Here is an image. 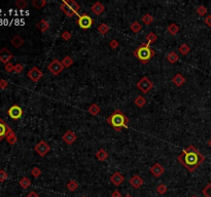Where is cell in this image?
Returning a JSON list of instances; mask_svg holds the SVG:
<instances>
[{
  "instance_id": "3957f363",
  "label": "cell",
  "mask_w": 211,
  "mask_h": 197,
  "mask_svg": "<svg viewBox=\"0 0 211 197\" xmlns=\"http://www.w3.org/2000/svg\"><path fill=\"white\" fill-rule=\"evenodd\" d=\"M133 54L137 60H139L142 64H147L155 55V51L147 43H142L134 50Z\"/></svg>"
},
{
  "instance_id": "83f0119b",
  "label": "cell",
  "mask_w": 211,
  "mask_h": 197,
  "mask_svg": "<svg viewBox=\"0 0 211 197\" xmlns=\"http://www.w3.org/2000/svg\"><path fill=\"white\" fill-rule=\"evenodd\" d=\"M109 31H110V26L107 24H100L99 27H98V32H99L101 35H105V34H107Z\"/></svg>"
},
{
  "instance_id": "5bb4252c",
  "label": "cell",
  "mask_w": 211,
  "mask_h": 197,
  "mask_svg": "<svg viewBox=\"0 0 211 197\" xmlns=\"http://www.w3.org/2000/svg\"><path fill=\"white\" fill-rule=\"evenodd\" d=\"M110 181L114 186H121V185L123 184V182L125 181V177L120 171H115L114 175H111Z\"/></svg>"
},
{
  "instance_id": "f907efd6",
  "label": "cell",
  "mask_w": 211,
  "mask_h": 197,
  "mask_svg": "<svg viewBox=\"0 0 211 197\" xmlns=\"http://www.w3.org/2000/svg\"><path fill=\"white\" fill-rule=\"evenodd\" d=\"M26 197H39V195L35 192V191H31V192H30Z\"/></svg>"
},
{
  "instance_id": "30bf717a",
  "label": "cell",
  "mask_w": 211,
  "mask_h": 197,
  "mask_svg": "<svg viewBox=\"0 0 211 197\" xmlns=\"http://www.w3.org/2000/svg\"><path fill=\"white\" fill-rule=\"evenodd\" d=\"M14 58V54L8 50V48L3 47L0 50V62L6 65L7 63H10V60Z\"/></svg>"
},
{
  "instance_id": "52a82bcc",
  "label": "cell",
  "mask_w": 211,
  "mask_h": 197,
  "mask_svg": "<svg viewBox=\"0 0 211 197\" xmlns=\"http://www.w3.org/2000/svg\"><path fill=\"white\" fill-rule=\"evenodd\" d=\"M34 150L36 151V153L38 155H40L41 157H44L51 151V147L45 143V141L41 140L34 146Z\"/></svg>"
},
{
  "instance_id": "c3c4849f",
  "label": "cell",
  "mask_w": 211,
  "mask_h": 197,
  "mask_svg": "<svg viewBox=\"0 0 211 197\" xmlns=\"http://www.w3.org/2000/svg\"><path fill=\"white\" fill-rule=\"evenodd\" d=\"M204 22H205V24H206L208 27H211V14L207 15V17L205 18Z\"/></svg>"
},
{
  "instance_id": "7dc6e473",
  "label": "cell",
  "mask_w": 211,
  "mask_h": 197,
  "mask_svg": "<svg viewBox=\"0 0 211 197\" xmlns=\"http://www.w3.org/2000/svg\"><path fill=\"white\" fill-rule=\"evenodd\" d=\"M8 82L5 79H0V89H5L7 87Z\"/></svg>"
},
{
  "instance_id": "9c48e42d",
  "label": "cell",
  "mask_w": 211,
  "mask_h": 197,
  "mask_svg": "<svg viewBox=\"0 0 211 197\" xmlns=\"http://www.w3.org/2000/svg\"><path fill=\"white\" fill-rule=\"evenodd\" d=\"M42 76H43V73L37 67H32L28 72V77L33 82H38L42 78Z\"/></svg>"
},
{
  "instance_id": "836d02e7",
  "label": "cell",
  "mask_w": 211,
  "mask_h": 197,
  "mask_svg": "<svg viewBox=\"0 0 211 197\" xmlns=\"http://www.w3.org/2000/svg\"><path fill=\"white\" fill-rule=\"evenodd\" d=\"M30 185H31V181H30L29 178L24 177L20 180V186L22 187L23 189H27V188H29Z\"/></svg>"
},
{
  "instance_id": "6da1fadb",
  "label": "cell",
  "mask_w": 211,
  "mask_h": 197,
  "mask_svg": "<svg viewBox=\"0 0 211 197\" xmlns=\"http://www.w3.org/2000/svg\"><path fill=\"white\" fill-rule=\"evenodd\" d=\"M177 160L188 171H194L200 166L205 160V156L199 152V150L192 145L186 147L177 157Z\"/></svg>"
},
{
  "instance_id": "4316f807",
  "label": "cell",
  "mask_w": 211,
  "mask_h": 197,
  "mask_svg": "<svg viewBox=\"0 0 211 197\" xmlns=\"http://www.w3.org/2000/svg\"><path fill=\"white\" fill-rule=\"evenodd\" d=\"M134 104H135L136 107L143 108L146 105V100L144 97H142V95H138V97H136V98L134 100Z\"/></svg>"
},
{
  "instance_id": "e575fe53",
  "label": "cell",
  "mask_w": 211,
  "mask_h": 197,
  "mask_svg": "<svg viewBox=\"0 0 211 197\" xmlns=\"http://www.w3.org/2000/svg\"><path fill=\"white\" fill-rule=\"evenodd\" d=\"M142 22H143V24H145V25H151L152 22H154V17H152L151 14H145L142 17Z\"/></svg>"
},
{
  "instance_id": "603a6c76",
  "label": "cell",
  "mask_w": 211,
  "mask_h": 197,
  "mask_svg": "<svg viewBox=\"0 0 211 197\" xmlns=\"http://www.w3.org/2000/svg\"><path fill=\"white\" fill-rule=\"evenodd\" d=\"M167 31H168V33H169L170 35L175 36L176 34L179 32V27L177 26V25H176L175 23H171V24L168 25Z\"/></svg>"
},
{
  "instance_id": "11a10c76",
  "label": "cell",
  "mask_w": 211,
  "mask_h": 197,
  "mask_svg": "<svg viewBox=\"0 0 211 197\" xmlns=\"http://www.w3.org/2000/svg\"><path fill=\"white\" fill-rule=\"evenodd\" d=\"M82 197H85V196H82Z\"/></svg>"
},
{
  "instance_id": "ffe728a7",
  "label": "cell",
  "mask_w": 211,
  "mask_h": 197,
  "mask_svg": "<svg viewBox=\"0 0 211 197\" xmlns=\"http://www.w3.org/2000/svg\"><path fill=\"white\" fill-rule=\"evenodd\" d=\"M50 27H51L50 23H48V21H45L44 18L40 20V21L38 22V24H37V28H38L39 30H40V32H42V33H44L45 31L50 29Z\"/></svg>"
},
{
  "instance_id": "1f68e13d",
  "label": "cell",
  "mask_w": 211,
  "mask_h": 197,
  "mask_svg": "<svg viewBox=\"0 0 211 197\" xmlns=\"http://www.w3.org/2000/svg\"><path fill=\"white\" fill-rule=\"evenodd\" d=\"M61 63H62L64 68H69V67H71L72 65H73V60H72V58L69 57V55H66L65 58H62Z\"/></svg>"
},
{
  "instance_id": "ab89813d",
  "label": "cell",
  "mask_w": 211,
  "mask_h": 197,
  "mask_svg": "<svg viewBox=\"0 0 211 197\" xmlns=\"http://www.w3.org/2000/svg\"><path fill=\"white\" fill-rule=\"evenodd\" d=\"M197 14L200 15V17H204V15L207 14V8L205 7L204 5L198 6V7H197Z\"/></svg>"
},
{
  "instance_id": "8fae6325",
  "label": "cell",
  "mask_w": 211,
  "mask_h": 197,
  "mask_svg": "<svg viewBox=\"0 0 211 197\" xmlns=\"http://www.w3.org/2000/svg\"><path fill=\"white\" fill-rule=\"evenodd\" d=\"M149 171H151V175H154V177H155V178H160L161 175L165 172V168L163 167V166H162L161 163L157 162V163H155V164L151 166Z\"/></svg>"
},
{
  "instance_id": "ac0fdd59",
  "label": "cell",
  "mask_w": 211,
  "mask_h": 197,
  "mask_svg": "<svg viewBox=\"0 0 211 197\" xmlns=\"http://www.w3.org/2000/svg\"><path fill=\"white\" fill-rule=\"evenodd\" d=\"M172 82H173L176 86H178V87H180V86H182V85L185 83V78H184V76H183L182 74L177 73V74H175V75L173 76Z\"/></svg>"
},
{
  "instance_id": "7c38bea8",
  "label": "cell",
  "mask_w": 211,
  "mask_h": 197,
  "mask_svg": "<svg viewBox=\"0 0 211 197\" xmlns=\"http://www.w3.org/2000/svg\"><path fill=\"white\" fill-rule=\"evenodd\" d=\"M62 140L65 142L67 145H72L76 140H77V135H76L72 131H67L65 134L63 135Z\"/></svg>"
},
{
  "instance_id": "f35d334b",
  "label": "cell",
  "mask_w": 211,
  "mask_h": 197,
  "mask_svg": "<svg viewBox=\"0 0 211 197\" xmlns=\"http://www.w3.org/2000/svg\"><path fill=\"white\" fill-rule=\"evenodd\" d=\"M41 169L39 168V167H37V166H34V167H33L32 169H31V175H33V177L34 178H39L41 175Z\"/></svg>"
},
{
  "instance_id": "f5cc1de1",
  "label": "cell",
  "mask_w": 211,
  "mask_h": 197,
  "mask_svg": "<svg viewBox=\"0 0 211 197\" xmlns=\"http://www.w3.org/2000/svg\"><path fill=\"white\" fill-rule=\"evenodd\" d=\"M125 197H133V196H131L130 194H127V195H125Z\"/></svg>"
},
{
  "instance_id": "4fadbf2b",
  "label": "cell",
  "mask_w": 211,
  "mask_h": 197,
  "mask_svg": "<svg viewBox=\"0 0 211 197\" xmlns=\"http://www.w3.org/2000/svg\"><path fill=\"white\" fill-rule=\"evenodd\" d=\"M10 129L11 128L7 125V123L0 118V141H2L3 139L6 138V135Z\"/></svg>"
},
{
  "instance_id": "816d5d0a",
  "label": "cell",
  "mask_w": 211,
  "mask_h": 197,
  "mask_svg": "<svg viewBox=\"0 0 211 197\" xmlns=\"http://www.w3.org/2000/svg\"><path fill=\"white\" fill-rule=\"evenodd\" d=\"M208 145H209V146L211 147V139H210V140H209V141H208Z\"/></svg>"
},
{
  "instance_id": "b9f144b4",
  "label": "cell",
  "mask_w": 211,
  "mask_h": 197,
  "mask_svg": "<svg viewBox=\"0 0 211 197\" xmlns=\"http://www.w3.org/2000/svg\"><path fill=\"white\" fill-rule=\"evenodd\" d=\"M27 5H28V3L25 0H18V1H16V6L18 8H25Z\"/></svg>"
},
{
  "instance_id": "d6986e66",
  "label": "cell",
  "mask_w": 211,
  "mask_h": 197,
  "mask_svg": "<svg viewBox=\"0 0 211 197\" xmlns=\"http://www.w3.org/2000/svg\"><path fill=\"white\" fill-rule=\"evenodd\" d=\"M95 156H96V158L99 160V161H105V160L108 158L109 154L105 149L101 148V149H99L97 151V153L95 154Z\"/></svg>"
},
{
  "instance_id": "d4e9b609",
  "label": "cell",
  "mask_w": 211,
  "mask_h": 197,
  "mask_svg": "<svg viewBox=\"0 0 211 197\" xmlns=\"http://www.w3.org/2000/svg\"><path fill=\"white\" fill-rule=\"evenodd\" d=\"M166 58H167V61L169 62L170 64H175L179 60V55L177 54L175 51H171V52H169V54H167Z\"/></svg>"
},
{
  "instance_id": "7bdbcfd3",
  "label": "cell",
  "mask_w": 211,
  "mask_h": 197,
  "mask_svg": "<svg viewBox=\"0 0 211 197\" xmlns=\"http://www.w3.org/2000/svg\"><path fill=\"white\" fill-rule=\"evenodd\" d=\"M118 46H120V42H118L117 39H112L111 41L109 42V47L111 49H117Z\"/></svg>"
},
{
  "instance_id": "9a60e30c",
  "label": "cell",
  "mask_w": 211,
  "mask_h": 197,
  "mask_svg": "<svg viewBox=\"0 0 211 197\" xmlns=\"http://www.w3.org/2000/svg\"><path fill=\"white\" fill-rule=\"evenodd\" d=\"M143 184H144V181H143V179L138 175H133V177L130 179V185L133 188H135V189H138V188L141 187Z\"/></svg>"
},
{
  "instance_id": "8992f818",
  "label": "cell",
  "mask_w": 211,
  "mask_h": 197,
  "mask_svg": "<svg viewBox=\"0 0 211 197\" xmlns=\"http://www.w3.org/2000/svg\"><path fill=\"white\" fill-rule=\"evenodd\" d=\"M64 69V66L62 65V63L58 60V58H55V60L52 61V63L48 66V70L53 74V75L57 76L62 72Z\"/></svg>"
},
{
  "instance_id": "2e32d148",
  "label": "cell",
  "mask_w": 211,
  "mask_h": 197,
  "mask_svg": "<svg viewBox=\"0 0 211 197\" xmlns=\"http://www.w3.org/2000/svg\"><path fill=\"white\" fill-rule=\"evenodd\" d=\"M60 9L64 12V14L66 15L67 18H73L74 15L77 14V12H75L71 7H69L68 5L65 4V3H61V5H60Z\"/></svg>"
},
{
  "instance_id": "cb8c5ba5",
  "label": "cell",
  "mask_w": 211,
  "mask_h": 197,
  "mask_svg": "<svg viewBox=\"0 0 211 197\" xmlns=\"http://www.w3.org/2000/svg\"><path fill=\"white\" fill-rule=\"evenodd\" d=\"M11 44H13L14 47L19 48L24 44V39L20 35H16L13 37V39H11Z\"/></svg>"
},
{
  "instance_id": "db71d44e",
  "label": "cell",
  "mask_w": 211,
  "mask_h": 197,
  "mask_svg": "<svg viewBox=\"0 0 211 197\" xmlns=\"http://www.w3.org/2000/svg\"><path fill=\"white\" fill-rule=\"evenodd\" d=\"M192 197H198V196H196V195H194V196H192Z\"/></svg>"
},
{
  "instance_id": "f6af8a7d",
  "label": "cell",
  "mask_w": 211,
  "mask_h": 197,
  "mask_svg": "<svg viewBox=\"0 0 211 197\" xmlns=\"http://www.w3.org/2000/svg\"><path fill=\"white\" fill-rule=\"evenodd\" d=\"M7 179H8L7 172L3 171V169H1V171H0V182H4V181H6Z\"/></svg>"
},
{
  "instance_id": "4dcf8cb0",
  "label": "cell",
  "mask_w": 211,
  "mask_h": 197,
  "mask_svg": "<svg viewBox=\"0 0 211 197\" xmlns=\"http://www.w3.org/2000/svg\"><path fill=\"white\" fill-rule=\"evenodd\" d=\"M66 187H67V189H68L69 191L74 192V191L78 188V183L75 180H70L68 183H67Z\"/></svg>"
},
{
  "instance_id": "7402d4cb",
  "label": "cell",
  "mask_w": 211,
  "mask_h": 197,
  "mask_svg": "<svg viewBox=\"0 0 211 197\" xmlns=\"http://www.w3.org/2000/svg\"><path fill=\"white\" fill-rule=\"evenodd\" d=\"M62 2L67 4L69 7H71L75 12H78L79 9H81V5H79L76 1H74V0H63Z\"/></svg>"
},
{
  "instance_id": "ee69618b",
  "label": "cell",
  "mask_w": 211,
  "mask_h": 197,
  "mask_svg": "<svg viewBox=\"0 0 211 197\" xmlns=\"http://www.w3.org/2000/svg\"><path fill=\"white\" fill-rule=\"evenodd\" d=\"M4 69H5V71H6V72H8V73L14 72V65H13L11 63H7V64L4 66Z\"/></svg>"
},
{
  "instance_id": "d6a6232c",
  "label": "cell",
  "mask_w": 211,
  "mask_h": 197,
  "mask_svg": "<svg viewBox=\"0 0 211 197\" xmlns=\"http://www.w3.org/2000/svg\"><path fill=\"white\" fill-rule=\"evenodd\" d=\"M178 51L180 52V54L186 55L189 51H191V48H189V46H188V44H186V43H182V44L179 46Z\"/></svg>"
},
{
  "instance_id": "d590c367",
  "label": "cell",
  "mask_w": 211,
  "mask_h": 197,
  "mask_svg": "<svg viewBox=\"0 0 211 197\" xmlns=\"http://www.w3.org/2000/svg\"><path fill=\"white\" fill-rule=\"evenodd\" d=\"M45 4H47L45 0H34V1H32V5L37 9L42 8Z\"/></svg>"
},
{
  "instance_id": "484cf974",
  "label": "cell",
  "mask_w": 211,
  "mask_h": 197,
  "mask_svg": "<svg viewBox=\"0 0 211 197\" xmlns=\"http://www.w3.org/2000/svg\"><path fill=\"white\" fill-rule=\"evenodd\" d=\"M6 141H7V143L10 144V145H14L17 143V141H18V139H17V135L16 134H14V131H13V129H10V132L7 134L6 135Z\"/></svg>"
},
{
  "instance_id": "e0dca14e",
  "label": "cell",
  "mask_w": 211,
  "mask_h": 197,
  "mask_svg": "<svg viewBox=\"0 0 211 197\" xmlns=\"http://www.w3.org/2000/svg\"><path fill=\"white\" fill-rule=\"evenodd\" d=\"M91 10L96 15H100L104 10H105V7H104V5L100 1H97L91 6Z\"/></svg>"
},
{
  "instance_id": "74e56055",
  "label": "cell",
  "mask_w": 211,
  "mask_h": 197,
  "mask_svg": "<svg viewBox=\"0 0 211 197\" xmlns=\"http://www.w3.org/2000/svg\"><path fill=\"white\" fill-rule=\"evenodd\" d=\"M202 194H203L205 197H211V182L204 188L203 190H202Z\"/></svg>"
},
{
  "instance_id": "f546056e",
  "label": "cell",
  "mask_w": 211,
  "mask_h": 197,
  "mask_svg": "<svg viewBox=\"0 0 211 197\" xmlns=\"http://www.w3.org/2000/svg\"><path fill=\"white\" fill-rule=\"evenodd\" d=\"M145 38H146V41H147V44L151 45V43H154L158 40V35L154 32H149L147 35L145 36Z\"/></svg>"
},
{
  "instance_id": "277c9868",
  "label": "cell",
  "mask_w": 211,
  "mask_h": 197,
  "mask_svg": "<svg viewBox=\"0 0 211 197\" xmlns=\"http://www.w3.org/2000/svg\"><path fill=\"white\" fill-rule=\"evenodd\" d=\"M136 86L142 94H147V92L154 87V83L151 82V80L149 79L147 76H144L137 82Z\"/></svg>"
},
{
  "instance_id": "f1b7e54d",
  "label": "cell",
  "mask_w": 211,
  "mask_h": 197,
  "mask_svg": "<svg viewBox=\"0 0 211 197\" xmlns=\"http://www.w3.org/2000/svg\"><path fill=\"white\" fill-rule=\"evenodd\" d=\"M130 29L132 32L134 33H138L139 31H141L142 29V25L139 23L138 21H134L132 24H131V26H130Z\"/></svg>"
},
{
  "instance_id": "60d3db41",
  "label": "cell",
  "mask_w": 211,
  "mask_h": 197,
  "mask_svg": "<svg viewBox=\"0 0 211 197\" xmlns=\"http://www.w3.org/2000/svg\"><path fill=\"white\" fill-rule=\"evenodd\" d=\"M71 37H72V35L69 31H64V32H62V34H61V38L63 40H65V41H69V40L71 39Z\"/></svg>"
},
{
  "instance_id": "5b68a950",
  "label": "cell",
  "mask_w": 211,
  "mask_h": 197,
  "mask_svg": "<svg viewBox=\"0 0 211 197\" xmlns=\"http://www.w3.org/2000/svg\"><path fill=\"white\" fill-rule=\"evenodd\" d=\"M93 18H92L88 14H82L81 15H79L77 18V25L78 27L82 30H88L93 26Z\"/></svg>"
},
{
  "instance_id": "681fc988",
  "label": "cell",
  "mask_w": 211,
  "mask_h": 197,
  "mask_svg": "<svg viewBox=\"0 0 211 197\" xmlns=\"http://www.w3.org/2000/svg\"><path fill=\"white\" fill-rule=\"evenodd\" d=\"M111 197H123V196H122V194L118 190H114L111 194Z\"/></svg>"
},
{
  "instance_id": "ba28073f",
  "label": "cell",
  "mask_w": 211,
  "mask_h": 197,
  "mask_svg": "<svg viewBox=\"0 0 211 197\" xmlns=\"http://www.w3.org/2000/svg\"><path fill=\"white\" fill-rule=\"evenodd\" d=\"M7 114L11 119L18 120L23 116V109L19 106V105H13V106L8 109Z\"/></svg>"
},
{
  "instance_id": "8d00e7d4",
  "label": "cell",
  "mask_w": 211,
  "mask_h": 197,
  "mask_svg": "<svg viewBox=\"0 0 211 197\" xmlns=\"http://www.w3.org/2000/svg\"><path fill=\"white\" fill-rule=\"evenodd\" d=\"M167 191H168V188L165 184H160L157 187V192L160 194V195H164V194H166Z\"/></svg>"
},
{
  "instance_id": "7a4b0ae2",
  "label": "cell",
  "mask_w": 211,
  "mask_h": 197,
  "mask_svg": "<svg viewBox=\"0 0 211 197\" xmlns=\"http://www.w3.org/2000/svg\"><path fill=\"white\" fill-rule=\"evenodd\" d=\"M106 122L118 131H122L123 128L129 127V118L126 116V114L118 109L112 112L110 116L106 118Z\"/></svg>"
},
{
  "instance_id": "bcb514c9",
  "label": "cell",
  "mask_w": 211,
  "mask_h": 197,
  "mask_svg": "<svg viewBox=\"0 0 211 197\" xmlns=\"http://www.w3.org/2000/svg\"><path fill=\"white\" fill-rule=\"evenodd\" d=\"M23 70H24V66H23L22 64H17V65H14V72H16L17 74L22 73V72H23Z\"/></svg>"
},
{
  "instance_id": "44dd1931",
  "label": "cell",
  "mask_w": 211,
  "mask_h": 197,
  "mask_svg": "<svg viewBox=\"0 0 211 197\" xmlns=\"http://www.w3.org/2000/svg\"><path fill=\"white\" fill-rule=\"evenodd\" d=\"M88 112L91 114V115H93V116H97L98 114H99L101 112V108L100 106L98 104L96 103H94V104H92L90 107H89V109H88Z\"/></svg>"
}]
</instances>
